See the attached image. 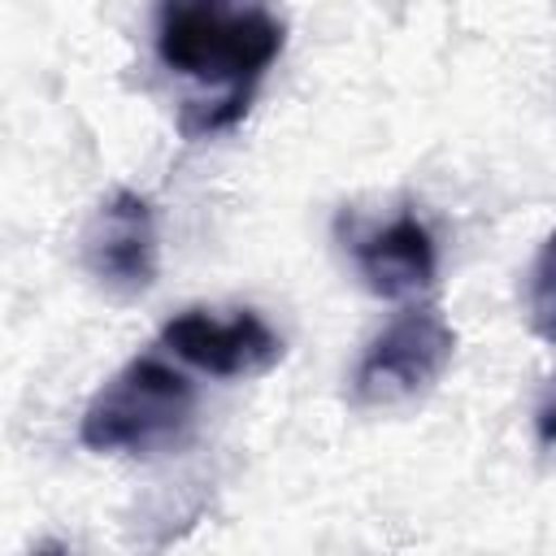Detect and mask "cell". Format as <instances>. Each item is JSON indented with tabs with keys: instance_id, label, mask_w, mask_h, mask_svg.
I'll return each instance as SVG.
<instances>
[{
	"instance_id": "1",
	"label": "cell",
	"mask_w": 556,
	"mask_h": 556,
	"mask_svg": "<svg viewBox=\"0 0 556 556\" xmlns=\"http://www.w3.org/2000/svg\"><path fill=\"white\" fill-rule=\"evenodd\" d=\"M287 26L269 0H156V61L187 83L178 130L208 139L243 122Z\"/></svg>"
},
{
	"instance_id": "2",
	"label": "cell",
	"mask_w": 556,
	"mask_h": 556,
	"mask_svg": "<svg viewBox=\"0 0 556 556\" xmlns=\"http://www.w3.org/2000/svg\"><path fill=\"white\" fill-rule=\"evenodd\" d=\"M195 421V387L161 356L126 361L87 404L78 439L104 456H156L178 447Z\"/></svg>"
},
{
	"instance_id": "3",
	"label": "cell",
	"mask_w": 556,
	"mask_h": 556,
	"mask_svg": "<svg viewBox=\"0 0 556 556\" xmlns=\"http://www.w3.org/2000/svg\"><path fill=\"white\" fill-rule=\"evenodd\" d=\"M452 356H456L452 321L430 304L404 308L361 352V361L352 369V395H356V404H369V408L404 404V400L430 391L447 374Z\"/></svg>"
},
{
	"instance_id": "4",
	"label": "cell",
	"mask_w": 556,
	"mask_h": 556,
	"mask_svg": "<svg viewBox=\"0 0 556 556\" xmlns=\"http://www.w3.org/2000/svg\"><path fill=\"white\" fill-rule=\"evenodd\" d=\"M83 265L117 300H135L152 291L161 269V239H156V213L139 191H113L100 200L83 230Z\"/></svg>"
},
{
	"instance_id": "5",
	"label": "cell",
	"mask_w": 556,
	"mask_h": 556,
	"mask_svg": "<svg viewBox=\"0 0 556 556\" xmlns=\"http://www.w3.org/2000/svg\"><path fill=\"white\" fill-rule=\"evenodd\" d=\"M161 343L178 361H187L204 374H217V378H256L282 361V339L252 308H239L235 317H213L208 308H187L165 321Z\"/></svg>"
},
{
	"instance_id": "6",
	"label": "cell",
	"mask_w": 556,
	"mask_h": 556,
	"mask_svg": "<svg viewBox=\"0 0 556 556\" xmlns=\"http://www.w3.org/2000/svg\"><path fill=\"white\" fill-rule=\"evenodd\" d=\"M348 252L361 282L382 300L421 295L439 269L434 239L426 222H417V213H395L391 222H352Z\"/></svg>"
},
{
	"instance_id": "7",
	"label": "cell",
	"mask_w": 556,
	"mask_h": 556,
	"mask_svg": "<svg viewBox=\"0 0 556 556\" xmlns=\"http://www.w3.org/2000/svg\"><path fill=\"white\" fill-rule=\"evenodd\" d=\"M526 313H530V330L556 348V230L543 239L530 278H526Z\"/></svg>"
},
{
	"instance_id": "8",
	"label": "cell",
	"mask_w": 556,
	"mask_h": 556,
	"mask_svg": "<svg viewBox=\"0 0 556 556\" xmlns=\"http://www.w3.org/2000/svg\"><path fill=\"white\" fill-rule=\"evenodd\" d=\"M534 430H539V443H543V447L556 443V387H552L547 400L539 404V413H534Z\"/></svg>"
}]
</instances>
